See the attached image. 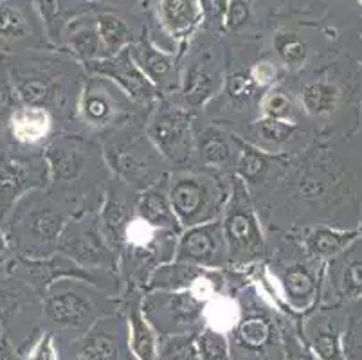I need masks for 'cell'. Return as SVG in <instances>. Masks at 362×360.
Returning <instances> with one entry per match:
<instances>
[{"label": "cell", "instance_id": "obj_14", "mask_svg": "<svg viewBox=\"0 0 362 360\" xmlns=\"http://www.w3.org/2000/svg\"><path fill=\"white\" fill-rule=\"evenodd\" d=\"M325 263L315 260L312 263H298L288 267L281 276L283 296L294 312H308L321 292Z\"/></svg>", "mask_w": 362, "mask_h": 360}, {"label": "cell", "instance_id": "obj_45", "mask_svg": "<svg viewBox=\"0 0 362 360\" xmlns=\"http://www.w3.org/2000/svg\"><path fill=\"white\" fill-rule=\"evenodd\" d=\"M251 78L255 79L258 87H269L276 81V76H278V71H276L274 65L271 62H259L252 67V71L249 72Z\"/></svg>", "mask_w": 362, "mask_h": 360}, {"label": "cell", "instance_id": "obj_8", "mask_svg": "<svg viewBox=\"0 0 362 360\" xmlns=\"http://www.w3.org/2000/svg\"><path fill=\"white\" fill-rule=\"evenodd\" d=\"M45 157H22L0 148V223H4L16 202L49 182Z\"/></svg>", "mask_w": 362, "mask_h": 360}, {"label": "cell", "instance_id": "obj_19", "mask_svg": "<svg viewBox=\"0 0 362 360\" xmlns=\"http://www.w3.org/2000/svg\"><path fill=\"white\" fill-rule=\"evenodd\" d=\"M128 186L121 180L112 182L107 191V198H105L103 209H101V231H103L105 238L108 243H116L119 245L123 242L124 231L130 223L132 207L130 200H128Z\"/></svg>", "mask_w": 362, "mask_h": 360}, {"label": "cell", "instance_id": "obj_3", "mask_svg": "<svg viewBox=\"0 0 362 360\" xmlns=\"http://www.w3.org/2000/svg\"><path fill=\"white\" fill-rule=\"evenodd\" d=\"M220 220L229 250V263L243 265L262 256L265 242L258 218L252 209L247 184L242 178L235 177L231 180Z\"/></svg>", "mask_w": 362, "mask_h": 360}, {"label": "cell", "instance_id": "obj_20", "mask_svg": "<svg viewBox=\"0 0 362 360\" xmlns=\"http://www.w3.org/2000/svg\"><path fill=\"white\" fill-rule=\"evenodd\" d=\"M127 339H119V332L101 323L94 325L76 344L72 360H121L123 352H130V346H123Z\"/></svg>", "mask_w": 362, "mask_h": 360}, {"label": "cell", "instance_id": "obj_51", "mask_svg": "<svg viewBox=\"0 0 362 360\" xmlns=\"http://www.w3.org/2000/svg\"><path fill=\"white\" fill-rule=\"evenodd\" d=\"M2 2H4V0H0V4H2Z\"/></svg>", "mask_w": 362, "mask_h": 360}, {"label": "cell", "instance_id": "obj_33", "mask_svg": "<svg viewBox=\"0 0 362 360\" xmlns=\"http://www.w3.org/2000/svg\"><path fill=\"white\" fill-rule=\"evenodd\" d=\"M199 151L202 163L209 168L223 166L231 161V141L218 130H206L200 135Z\"/></svg>", "mask_w": 362, "mask_h": 360}, {"label": "cell", "instance_id": "obj_30", "mask_svg": "<svg viewBox=\"0 0 362 360\" xmlns=\"http://www.w3.org/2000/svg\"><path fill=\"white\" fill-rule=\"evenodd\" d=\"M96 29L103 47V58L119 54L123 49L134 42L132 29L123 18H119L114 13H101L96 18Z\"/></svg>", "mask_w": 362, "mask_h": 360}, {"label": "cell", "instance_id": "obj_1", "mask_svg": "<svg viewBox=\"0 0 362 360\" xmlns=\"http://www.w3.org/2000/svg\"><path fill=\"white\" fill-rule=\"evenodd\" d=\"M67 226V218L51 198L35 191L21 198L13 207V243L22 257L35 252L29 260H42L58 250V242Z\"/></svg>", "mask_w": 362, "mask_h": 360}, {"label": "cell", "instance_id": "obj_4", "mask_svg": "<svg viewBox=\"0 0 362 360\" xmlns=\"http://www.w3.org/2000/svg\"><path fill=\"white\" fill-rule=\"evenodd\" d=\"M163 155L143 135L117 139L105 144V158L121 182L132 190L144 191L159 182Z\"/></svg>", "mask_w": 362, "mask_h": 360}, {"label": "cell", "instance_id": "obj_6", "mask_svg": "<svg viewBox=\"0 0 362 360\" xmlns=\"http://www.w3.org/2000/svg\"><path fill=\"white\" fill-rule=\"evenodd\" d=\"M204 306L206 303L193 296L189 290H156L141 301L144 317L164 337L186 335L204 321Z\"/></svg>", "mask_w": 362, "mask_h": 360}, {"label": "cell", "instance_id": "obj_12", "mask_svg": "<svg viewBox=\"0 0 362 360\" xmlns=\"http://www.w3.org/2000/svg\"><path fill=\"white\" fill-rule=\"evenodd\" d=\"M88 69L96 76L107 78L137 103H150L157 98V87L146 78L137 64L132 59L130 51L123 49L119 54L88 62Z\"/></svg>", "mask_w": 362, "mask_h": 360}, {"label": "cell", "instance_id": "obj_13", "mask_svg": "<svg viewBox=\"0 0 362 360\" xmlns=\"http://www.w3.org/2000/svg\"><path fill=\"white\" fill-rule=\"evenodd\" d=\"M322 281L339 301L362 297V236L325 263Z\"/></svg>", "mask_w": 362, "mask_h": 360}, {"label": "cell", "instance_id": "obj_11", "mask_svg": "<svg viewBox=\"0 0 362 360\" xmlns=\"http://www.w3.org/2000/svg\"><path fill=\"white\" fill-rule=\"evenodd\" d=\"M173 260L209 270L226 267L229 263V250L223 236L222 220L216 218L213 222L187 227L180 234Z\"/></svg>", "mask_w": 362, "mask_h": 360}, {"label": "cell", "instance_id": "obj_44", "mask_svg": "<svg viewBox=\"0 0 362 360\" xmlns=\"http://www.w3.org/2000/svg\"><path fill=\"white\" fill-rule=\"evenodd\" d=\"M28 360H60L58 359V352H56L52 333H44L38 339V342L29 352Z\"/></svg>", "mask_w": 362, "mask_h": 360}, {"label": "cell", "instance_id": "obj_47", "mask_svg": "<svg viewBox=\"0 0 362 360\" xmlns=\"http://www.w3.org/2000/svg\"><path fill=\"white\" fill-rule=\"evenodd\" d=\"M0 360H22V359L18 356V353L13 349V346L4 339V341L0 342Z\"/></svg>", "mask_w": 362, "mask_h": 360}, {"label": "cell", "instance_id": "obj_10", "mask_svg": "<svg viewBox=\"0 0 362 360\" xmlns=\"http://www.w3.org/2000/svg\"><path fill=\"white\" fill-rule=\"evenodd\" d=\"M58 250L85 269H112L116 265L114 250L98 222H67L58 242Z\"/></svg>", "mask_w": 362, "mask_h": 360}, {"label": "cell", "instance_id": "obj_2", "mask_svg": "<svg viewBox=\"0 0 362 360\" xmlns=\"http://www.w3.org/2000/svg\"><path fill=\"white\" fill-rule=\"evenodd\" d=\"M227 191L211 175L182 171L168 180V197L182 229L213 222L222 216Z\"/></svg>", "mask_w": 362, "mask_h": 360}, {"label": "cell", "instance_id": "obj_5", "mask_svg": "<svg viewBox=\"0 0 362 360\" xmlns=\"http://www.w3.org/2000/svg\"><path fill=\"white\" fill-rule=\"evenodd\" d=\"M44 313L62 332L87 333L100 317L94 297L78 279H58L45 289Z\"/></svg>", "mask_w": 362, "mask_h": 360}, {"label": "cell", "instance_id": "obj_26", "mask_svg": "<svg viewBox=\"0 0 362 360\" xmlns=\"http://www.w3.org/2000/svg\"><path fill=\"white\" fill-rule=\"evenodd\" d=\"M128 51H130L132 59L136 62L137 67L146 74V78L156 87H159L160 81H164V78L173 69V56L170 52L160 51L146 36L128 45Z\"/></svg>", "mask_w": 362, "mask_h": 360}, {"label": "cell", "instance_id": "obj_41", "mask_svg": "<svg viewBox=\"0 0 362 360\" xmlns=\"http://www.w3.org/2000/svg\"><path fill=\"white\" fill-rule=\"evenodd\" d=\"M258 88L249 72H235L227 79V94L235 103H249Z\"/></svg>", "mask_w": 362, "mask_h": 360}, {"label": "cell", "instance_id": "obj_43", "mask_svg": "<svg viewBox=\"0 0 362 360\" xmlns=\"http://www.w3.org/2000/svg\"><path fill=\"white\" fill-rule=\"evenodd\" d=\"M249 20V4L245 0H229L223 11V24L229 31L243 28Z\"/></svg>", "mask_w": 362, "mask_h": 360}, {"label": "cell", "instance_id": "obj_23", "mask_svg": "<svg viewBox=\"0 0 362 360\" xmlns=\"http://www.w3.org/2000/svg\"><path fill=\"white\" fill-rule=\"evenodd\" d=\"M362 236V226L357 229H337V227H317L305 240L308 254L315 260L328 262L350 247Z\"/></svg>", "mask_w": 362, "mask_h": 360}, {"label": "cell", "instance_id": "obj_16", "mask_svg": "<svg viewBox=\"0 0 362 360\" xmlns=\"http://www.w3.org/2000/svg\"><path fill=\"white\" fill-rule=\"evenodd\" d=\"M52 182L71 184L81 177L87 164V153L80 141L72 137L58 139L44 153Z\"/></svg>", "mask_w": 362, "mask_h": 360}, {"label": "cell", "instance_id": "obj_27", "mask_svg": "<svg viewBox=\"0 0 362 360\" xmlns=\"http://www.w3.org/2000/svg\"><path fill=\"white\" fill-rule=\"evenodd\" d=\"M342 92L339 85L330 79H314L301 87L299 99L305 112L314 117H325L337 110Z\"/></svg>", "mask_w": 362, "mask_h": 360}, {"label": "cell", "instance_id": "obj_25", "mask_svg": "<svg viewBox=\"0 0 362 360\" xmlns=\"http://www.w3.org/2000/svg\"><path fill=\"white\" fill-rule=\"evenodd\" d=\"M209 65L211 64L207 58H197L186 69V76L182 79V95L189 107L204 105L218 88V79Z\"/></svg>", "mask_w": 362, "mask_h": 360}, {"label": "cell", "instance_id": "obj_28", "mask_svg": "<svg viewBox=\"0 0 362 360\" xmlns=\"http://www.w3.org/2000/svg\"><path fill=\"white\" fill-rule=\"evenodd\" d=\"M308 339L321 360L341 359V321L334 313L315 317L308 326Z\"/></svg>", "mask_w": 362, "mask_h": 360}, {"label": "cell", "instance_id": "obj_9", "mask_svg": "<svg viewBox=\"0 0 362 360\" xmlns=\"http://www.w3.org/2000/svg\"><path fill=\"white\" fill-rule=\"evenodd\" d=\"M146 137L157 151L171 163H186L193 150L192 115L179 107L164 105L150 119Z\"/></svg>", "mask_w": 362, "mask_h": 360}, {"label": "cell", "instance_id": "obj_48", "mask_svg": "<svg viewBox=\"0 0 362 360\" xmlns=\"http://www.w3.org/2000/svg\"><path fill=\"white\" fill-rule=\"evenodd\" d=\"M8 252V242H6V236L4 233L0 231V260L4 257V254Z\"/></svg>", "mask_w": 362, "mask_h": 360}, {"label": "cell", "instance_id": "obj_22", "mask_svg": "<svg viewBox=\"0 0 362 360\" xmlns=\"http://www.w3.org/2000/svg\"><path fill=\"white\" fill-rule=\"evenodd\" d=\"M141 301L143 299L134 301L128 310V346L136 360H159L157 333L144 317Z\"/></svg>", "mask_w": 362, "mask_h": 360}, {"label": "cell", "instance_id": "obj_17", "mask_svg": "<svg viewBox=\"0 0 362 360\" xmlns=\"http://www.w3.org/2000/svg\"><path fill=\"white\" fill-rule=\"evenodd\" d=\"M136 216H139L143 222H146L153 229L170 231V233L175 234L182 231V226L177 220L173 207L170 204L168 180H164V178L141 193L136 202Z\"/></svg>", "mask_w": 362, "mask_h": 360}, {"label": "cell", "instance_id": "obj_7", "mask_svg": "<svg viewBox=\"0 0 362 360\" xmlns=\"http://www.w3.org/2000/svg\"><path fill=\"white\" fill-rule=\"evenodd\" d=\"M231 356L233 360H285L283 341L279 339L274 319L265 310H245L240 312L238 321L231 330Z\"/></svg>", "mask_w": 362, "mask_h": 360}, {"label": "cell", "instance_id": "obj_40", "mask_svg": "<svg viewBox=\"0 0 362 360\" xmlns=\"http://www.w3.org/2000/svg\"><path fill=\"white\" fill-rule=\"evenodd\" d=\"M262 114L263 117L291 121L292 114H294L291 98L281 88H271L262 99Z\"/></svg>", "mask_w": 362, "mask_h": 360}, {"label": "cell", "instance_id": "obj_39", "mask_svg": "<svg viewBox=\"0 0 362 360\" xmlns=\"http://www.w3.org/2000/svg\"><path fill=\"white\" fill-rule=\"evenodd\" d=\"M296 130H298V127L292 121L271 117H262L258 121V135L262 137V141L274 144V146L287 143L288 139L296 134Z\"/></svg>", "mask_w": 362, "mask_h": 360}, {"label": "cell", "instance_id": "obj_34", "mask_svg": "<svg viewBox=\"0 0 362 360\" xmlns=\"http://www.w3.org/2000/svg\"><path fill=\"white\" fill-rule=\"evenodd\" d=\"M197 360H233L227 333L204 326L195 337Z\"/></svg>", "mask_w": 362, "mask_h": 360}, {"label": "cell", "instance_id": "obj_15", "mask_svg": "<svg viewBox=\"0 0 362 360\" xmlns=\"http://www.w3.org/2000/svg\"><path fill=\"white\" fill-rule=\"evenodd\" d=\"M119 110L121 94L108 87L107 79L98 76L85 85L80 101V112L85 123L94 128H103L116 121Z\"/></svg>", "mask_w": 362, "mask_h": 360}, {"label": "cell", "instance_id": "obj_24", "mask_svg": "<svg viewBox=\"0 0 362 360\" xmlns=\"http://www.w3.org/2000/svg\"><path fill=\"white\" fill-rule=\"evenodd\" d=\"M207 269L192 265V263L173 262L160 263L153 269L148 279V289L166 290V292H177V290H189Z\"/></svg>", "mask_w": 362, "mask_h": 360}, {"label": "cell", "instance_id": "obj_21", "mask_svg": "<svg viewBox=\"0 0 362 360\" xmlns=\"http://www.w3.org/2000/svg\"><path fill=\"white\" fill-rule=\"evenodd\" d=\"M159 20L163 28L175 38H186L202 20L200 0H159Z\"/></svg>", "mask_w": 362, "mask_h": 360}, {"label": "cell", "instance_id": "obj_32", "mask_svg": "<svg viewBox=\"0 0 362 360\" xmlns=\"http://www.w3.org/2000/svg\"><path fill=\"white\" fill-rule=\"evenodd\" d=\"M240 306L236 301L223 296H215L204 306V323L209 328H215L218 332H231L235 328L240 317Z\"/></svg>", "mask_w": 362, "mask_h": 360}, {"label": "cell", "instance_id": "obj_18", "mask_svg": "<svg viewBox=\"0 0 362 360\" xmlns=\"http://www.w3.org/2000/svg\"><path fill=\"white\" fill-rule=\"evenodd\" d=\"M52 128V119L47 108L21 105L6 123V130L13 143L22 146H35L42 143Z\"/></svg>", "mask_w": 362, "mask_h": 360}, {"label": "cell", "instance_id": "obj_37", "mask_svg": "<svg viewBox=\"0 0 362 360\" xmlns=\"http://www.w3.org/2000/svg\"><path fill=\"white\" fill-rule=\"evenodd\" d=\"M71 49L78 58L83 59L85 64L103 58V47H101L96 24L78 29L71 38Z\"/></svg>", "mask_w": 362, "mask_h": 360}, {"label": "cell", "instance_id": "obj_50", "mask_svg": "<svg viewBox=\"0 0 362 360\" xmlns=\"http://www.w3.org/2000/svg\"><path fill=\"white\" fill-rule=\"evenodd\" d=\"M0 56H2V47H0Z\"/></svg>", "mask_w": 362, "mask_h": 360}, {"label": "cell", "instance_id": "obj_29", "mask_svg": "<svg viewBox=\"0 0 362 360\" xmlns=\"http://www.w3.org/2000/svg\"><path fill=\"white\" fill-rule=\"evenodd\" d=\"M13 85L21 105L28 107H47L56 98V83L42 74H25L13 72Z\"/></svg>", "mask_w": 362, "mask_h": 360}, {"label": "cell", "instance_id": "obj_38", "mask_svg": "<svg viewBox=\"0 0 362 360\" xmlns=\"http://www.w3.org/2000/svg\"><path fill=\"white\" fill-rule=\"evenodd\" d=\"M40 18L44 20L49 36L56 40L67 24V4L65 0H35Z\"/></svg>", "mask_w": 362, "mask_h": 360}, {"label": "cell", "instance_id": "obj_49", "mask_svg": "<svg viewBox=\"0 0 362 360\" xmlns=\"http://www.w3.org/2000/svg\"><path fill=\"white\" fill-rule=\"evenodd\" d=\"M4 341V330H2V325H0V342Z\"/></svg>", "mask_w": 362, "mask_h": 360}, {"label": "cell", "instance_id": "obj_31", "mask_svg": "<svg viewBox=\"0 0 362 360\" xmlns=\"http://www.w3.org/2000/svg\"><path fill=\"white\" fill-rule=\"evenodd\" d=\"M31 33V24L21 6L13 0H4L0 4V40L2 42H21Z\"/></svg>", "mask_w": 362, "mask_h": 360}, {"label": "cell", "instance_id": "obj_36", "mask_svg": "<svg viewBox=\"0 0 362 360\" xmlns=\"http://www.w3.org/2000/svg\"><path fill=\"white\" fill-rule=\"evenodd\" d=\"M274 47L279 59L288 67H301L307 62V44L296 33L278 31L274 36Z\"/></svg>", "mask_w": 362, "mask_h": 360}, {"label": "cell", "instance_id": "obj_46", "mask_svg": "<svg viewBox=\"0 0 362 360\" xmlns=\"http://www.w3.org/2000/svg\"><path fill=\"white\" fill-rule=\"evenodd\" d=\"M283 344H285V360H314L307 349H303L301 344L294 341V337H283Z\"/></svg>", "mask_w": 362, "mask_h": 360}, {"label": "cell", "instance_id": "obj_35", "mask_svg": "<svg viewBox=\"0 0 362 360\" xmlns=\"http://www.w3.org/2000/svg\"><path fill=\"white\" fill-rule=\"evenodd\" d=\"M240 155L238 163H236V173L238 178H242L243 182H259L265 173L271 168V157L265 155L263 151L256 150V148L249 146V144L240 143Z\"/></svg>", "mask_w": 362, "mask_h": 360}, {"label": "cell", "instance_id": "obj_42", "mask_svg": "<svg viewBox=\"0 0 362 360\" xmlns=\"http://www.w3.org/2000/svg\"><path fill=\"white\" fill-rule=\"evenodd\" d=\"M18 107H21V101L16 95L11 74L0 67V127L6 128L8 119Z\"/></svg>", "mask_w": 362, "mask_h": 360}]
</instances>
